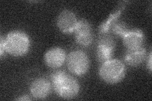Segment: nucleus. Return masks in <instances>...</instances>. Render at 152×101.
<instances>
[{"label":"nucleus","instance_id":"obj_1","mask_svg":"<svg viewBox=\"0 0 152 101\" xmlns=\"http://www.w3.org/2000/svg\"><path fill=\"white\" fill-rule=\"evenodd\" d=\"M50 81L52 89L61 99H72L80 93L79 81L64 70H57L52 73Z\"/></svg>","mask_w":152,"mask_h":101},{"label":"nucleus","instance_id":"obj_2","mask_svg":"<svg viewBox=\"0 0 152 101\" xmlns=\"http://www.w3.org/2000/svg\"><path fill=\"white\" fill-rule=\"evenodd\" d=\"M4 45L7 53L15 57H22L30 51L31 39L26 32L13 30L4 37Z\"/></svg>","mask_w":152,"mask_h":101},{"label":"nucleus","instance_id":"obj_3","mask_svg":"<svg viewBox=\"0 0 152 101\" xmlns=\"http://www.w3.org/2000/svg\"><path fill=\"white\" fill-rule=\"evenodd\" d=\"M126 74L125 64L118 59L112 58L103 62L98 70L100 79L107 84L115 85L124 79Z\"/></svg>","mask_w":152,"mask_h":101},{"label":"nucleus","instance_id":"obj_4","mask_svg":"<svg viewBox=\"0 0 152 101\" xmlns=\"http://www.w3.org/2000/svg\"><path fill=\"white\" fill-rule=\"evenodd\" d=\"M66 65L72 75L82 76L86 74L90 68V60L86 52L82 50H74L67 54Z\"/></svg>","mask_w":152,"mask_h":101},{"label":"nucleus","instance_id":"obj_5","mask_svg":"<svg viewBox=\"0 0 152 101\" xmlns=\"http://www.w3.org/2000/svg\"><path fill=\"white\" fill-rule=\"evenodd\" d=\"M115 50V42L110 33L99 35L97 42L96 56L98 61L103 62L113 58Z\"/></svg>","mask_w":152,"mask_h":101},{"label":"nucleus","instance_id":"obj_6","mask_svg":"<svg viewBox=\"0 0 152 101\" xmlns=\"http://www.w3.org/2000/svg\"><path fill=\"white\" fill-rule=\"evenodd\" d=\"M75 41L82 47H89L93 43L94 36L91 23L86 19L78 20L74 32Z\"/></svg>","mask_w":152,"mask_h":101},{"label":"nucleus","instance_id":"obj_7","mask_svg":"<svg viewBox=\"0 0 152 101\" xmlns=\"http://www.w3.org/2000/svg\"><path fill=\"white\" fill-rule=\"evenodd\" d=\"M78 22L75 13L71 9L61 10L56 18V24L58 30L64 34L73 33Z\"/></svg>","mask_w":152,"mask_h":101},{"label":"nucleus","instance_id":"obj_8","mask_svg":"<svg viewBox=\"0 0 152 101\" xmlns=\"http://www.w3.org/2000/svg\"><path fill=\"white\" fill-rule=\"evenodd\" d=\"M66 57V52L62 47H53L45 53L44 61L48 68L57 70L65 63Z\"/></svg>","mask_w":152,"mask_h":101},{"label":"nucleus","instance_id":"obj_9","mask_svg":"<svg viewBox=\"0 0 152 101\" xmlns=\"http://www.w3.org/2000/svg\"><path fill=\"white\" fill-rule=\"evenodd\" d=\"M52 90L51 81L45 77H38L33 80L29 85L32 97L37 100H43L50 95Z\"/></svg>","mask_w":152,"mask_h":101},{"label":"nucleus","instance_id":"obj_10","mask_svg":"<svg viewBox=\"0 0 152 101\" xmlns=\"http://www.w3.org/2000/svg\"><path fill=\"white\" fill-rule=\"evenodd\" d=\"M122 39L126 50L135 49L143 46L145 36L143 31L140 28H132L127 32Z\"/></svg>","mask_w":152,"mask_h":101},{"label":"nucleus","instance_id":"obj_11","mask_svg":"<svg viewBox=\"0 0 152 101\" xmlns=\"http://www.w3.org/2000/svg\"><path fill=\"white\" fill-rule=\"evenodd\" d=\"M147 57V51L143 46L135 49L126 50L124 60L125 63L131 67L140 66Z\"/></svg>","mask_w":152,"mask_h":101},{"label":"nucleus","instance_id":"obj_12","mask_svg":"<svg viewBox=\"0 0 152 101\" xmlns=\"http://www.w3.org/2000/svg\"><path fill=\"white\" fill-rule=\"evenodd\" d=\"M124 8V4L122 5L121 8H118L117 10L113 12L110 13V15L104 20L99 26L98 31H99V35L102 34H106V33H110L111 27L113 24V23L117 20L119 19L121 13L123 11Z\"/></svg>","mask_w":152,"mask_h":101},{"label":"nucleus","instance_id":"obj_13","mask_svg":"<svg viewBox=\"0 0 152 101\" xmlns=\"http://www.w3.org/2000/svg\"><path fill=\"white\" fill-rule=\"evenodd\" d=\"M129 30V28L126 22L117 20L112 25L110 32H112L114 35L122 37Z\"/></svg>","mask_w":152,"mask_h":101},{"label":"nucleus","instance_id":"obj_14","mask_svg":"<svg viewBox=\"0 0 152 101\" xmlns=\"http://www.w3.org/2000/svg\"><path fill=\"white\" fill-rule=\"evenodd\" d=\"M4 53H7L5 45H4V37L1 36V38H0V57L1 58H2Z\"/></svg>","mask_w":152,"mask_h":101},{"label":"nucleus","instance_id":"obj_15","mask_svg":"<svg viewBox=\"0 0 152 101\" xmlns=\"http://www.w3.org/2000/svg\"><path fill=\"white\" fill-rule=\"evenodd\" d=\"M146 65H147V68H148V71L151 73V70H152V54H151V52H150V53L148 56H147L146 57Z\"/></svg>","mask_w":152,"mask_h":101},{"label":"nucleus","instance_id":"obj_16","mask_svg":"<svg viewBox=\"0 0 152 101\" xmlns=\"http://www.w3.org/2000/svg\"><path fill=\"white\" fill-rule=\"evenodd\" d=\"M15 100L18 101H28L31 100V98L29 97V95L26 94H23L20 96H18L17 98L15 99Z\"/></svg>","mask_w":152,"mask_h":101}]
</instances>
